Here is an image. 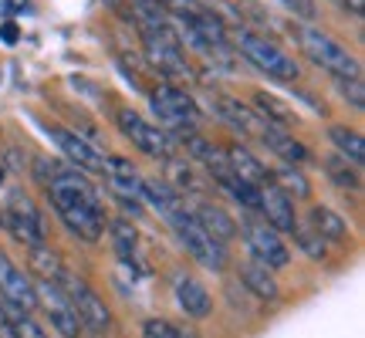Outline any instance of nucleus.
Instances as JSON below:
<instances>
[{"mask_svg": "<svg viewBox=\"0 0 365 338\" xmlns=\"http://www.w3.org/2000/svg\"><path fill=\"white\" fill-rule=\"evenodd\" d=\"M38 180L48 186L51 207L58 210L61 223L71 234H78L88 244H95L105 234L102 203H98L95 190L88 186V180L78 176V169L51 163V159H38Z\"/></svg>", "mask_w": 365, "mask_h": 338, "instance_id": "obj_1", "label": "nucleus"}, {"mask_svg": "<svg viewBox=\"0 0 365 338\" xmlns=\"http://www.w3.org/2000/svg\"><path fill=\"white\" fill-rule=\"evenodd\" d=\"M298 41H301V51L312 58L318 68L331 71L335 78H362V65L341 41H335L331 34L318 31V27H301L298 31Z\"/></svg>", "mask_w": 365, "mask_h": 338, "instance_id": "obj_2", "label": "nucleus"}, {"mask_svg": "<svg viewBox=\"0 0 365 338\" xmlns=\"http://www.w3.org/2000/svg\"><path fill=\"white\" fill-rule=\"evenodd\" d=\"M166 223L173 227V234L180 237V244L186 247V254L193 260H200V264L210 267V271H223V267H227V244L213 240V237L193 220L190 210H180V213L170 217Z\"/></svg>", "mask_w": 365, "mask_h": 338, "instance_id": "obj_3", "label": "nucleus"}, {"mask_svg": "<svg viewBox=\"0 0 365 338\" xmlns=\"http://www.w3.org/2000/svg\"><path fill=\"white\" fill-rule=\"evenodd\" d=\"M237 48H240V54L247 58L250 65L261 68L267 78H277V81L298 78V61L287 51H281L274 41L261 38V34H254V31H240V34H237Z\"/></svg>", "mask_w": 365, "mask_h": 338, "instance_id": "obj_4", "label": "nucleus"}, {"mask_svg": "<svg viewBox=\"0 0 365 338\" xmlns=\"http://www.w3.org/2000/svg\"><path fill=\"white\" fill-rule=\"evenodd\" d=\"M118 129L122 135L135 143L143 149L145 156H156V159H173V149H176V139H173L170 132H163L159 126L153 122H145L139 112H132V108H122L118 112Z\"/></svg>", "mask_w": 365, "mask_h": 338, "instance_id": "obj_5", "label": "nucleus"}, {"mask_svg": "<svg viewBox=\"0 0 365 338\" xmlns=\"http://www.w3.org/2000/svg\"><path fill=\"white\" fill-rule=\"evenodd\" d=\"M58 285H61V291L68 295V301H71V308H75L81 325L95 328V332H105V328L112 325V312L105 308V301L95 295V287H91L88 281H81V277L65 271V277H61Z\"/></svg>", "mask_w": 365, "mask_h": 338, "instance_id": "obj_6", "label": "nucleus"}, {"mask_svg": "<svg viewBox=\"0 0 365 338\" xmlns=\"http://www.w3.org/2000/svg\"><path fill=\"white\" fill-rule=\"evenodd\" d=\"M240 230H244V240H247L250 247V257L261 260L267 271H277V267H287L291 264V250H287V244L281 240V234L277 230H271L264 220H244L240 223Z\"/></svg>", "mask_w": 365, "mask_h": 338, "instance_id": "obj_7", "label": "nucleus"}, {"mask_svg": "<svg viewBox=\"0 0 365 338\" xmlns=\"http://www.w3.org/2000/svg\"><path fill=\"white\" fill-rule=\"evenodd\" d=\"M153 112H156L170 129H193L200 122V108L196 102L176 85H159L153 91Z\"/></svg>", "mask_w": 365, "mask_h": 338, "instance_id": "obj_8", "label": "nucleus"}, {"mask_svg": "<svg viewBox=\"0 0 365 338\" xmlns=\"http://www.w3.org/2000/svg\"><path fill=\"white\" fill-rule=\"evenodd\" d=\"M34 295H38V304L44 308V314L51 318V325L61 332L65 338H78V314H75V308H71V301H68V295L61 291V285L58 281H44L41 277L38 285H34Z\"/></svg>", "mask_w": 365, "mask_h": 338, "instance_id": "obj_9", "label": "nucleus"}, {"mask_svg": "<svg viewBox=\"0 0 365 338\" xmlns=\"http://www.w3.org/2000/svg\"><path fill=\"white\" fill-rule=\"evenodd\" d=\"M0 295H4V304L7 308H17V312H31L38 304V295H34V281L24 267H17L4 250H0Z\"/></svg>", "mask_w": 365, "mask_h": 338, "instance_id": "obj_10", "label": "nucleus"}, {"mask_svg": "<svg viewBox=\"0 0 365 338\" xmlns=\"http://www.w3.org/2000/svg\"><path fill=\"white\" fill-rule=\"evenodd\" d=\"M7 227H11V234L27 244V247H44V227H41V213L38 207L27 200L24 193H14L11 203H7Z\"/></svg>", "mask_w": 365, "mask_h": 338, "instance_id": "obj_11", "label": "nucleus"}, {"mask_svg": "<svg viewBox=\"0 0 365 338\" xmlns=\"http://www.w3.org/2000/svg\"><path fill=\"white\" fill-rule=\"evenodd\" d=\"M257 213H264V223H267L271 230H277V234H294V227H298L291 196L281 193L274 183L257 186Z\"/></svg>", "mask_w": 365, "mask_h": 338, "instance_id": "obj_12", "label": "nucleus"}, {"mask_svg": "<svg viewBox=\"0 0 365 338\" xmlns=\"http://www.w3.org/2000/svg\"><path fill=\"white\" fill-rule=\"evenodd\" d=\"M51 139L58 143V149H61V153L71 159V166H75V169H85V173H105V156L91 143H85L78 132L54 126V129H51Z\"/></svg>", "mask_w": 365, "mask_h": 338, "instance_id": "obj_13", "label": "nucleus"}, {"mask_svg": "<svg viewBox=\"0 0 365 338\" xmlns=\"http://www.w3.org/2000/svg\"><path fill=\"white\" fill-rule=\"evenodd\" d=\"M264 143L271 149L277 159H284V166H304V163H312V153H308V145H301L291 132H284L281 126H271V122H264Z\"/></svg>", "mask_w": 365, "mask_h": 338, "instance_id": "obj_14", "label": "nucleus"}, {"mask_svg": "<svg viewBox=\"0 0 365 338\" xmlns=\"http://www.w3.org/2000/svg\"><path fill=\"white\" fill-rule=\"evenodd\" d=\"M223 156H227V166L234 173L237 180L250 183V186H264V183H271V173L264 166L257 156H250L247 149H240V145H227L223 149Z\"/></svg>", "mask_w": 365, "mask_h": 338, "instance_id": "obj_15", "label": "nucleus"}, {"mask_svg": "<svg viewBox=\"0 0 365 338\" xmlns=\"http://www.w3.org/2000/svg\"><path fill=\"white\" fill-rule=\"evenodd\" d=\"M190 213H193V220L200 223V227H203L213 240L227 244V240H234V237H237L234 217H230L223 207H213V203H196V210H190Z\"/></svg>", "mask_w": 365, "mask_h": 338, "instance_id": "obj_16", "label": "nucleus"}, {"mask_svg": "<svg viewBox=\"0 0 365 338\" xmlns=\"http://www.w3.org/2000/svg\"><path fill=\"white\" fill-rule=\"evenodd\" d=\"M213 112L223 118V122H230L234 129L240 132H264V118L247 108L244 102H237V98H227V95H217V102H213Z\"/></svg>", "mask_w": 365, "mask_h": 338, "instance_id": "obj_17", "label": "nucleus"}, {"mask_svg": "<svg viewBox=\"0 0 365 338\" xmlns=\"http://www.w3.org/2000/svg\"><path fill=\"white\" fill-rule=\"evenodd\" d=\"M176 301H180V308L190 318H207L210 308H213V298H210L207 285L196 281V277H180L176 281Z\"/></svg>", "mask_w": 365, "mask_h": 338, "instance_id": "obj_18", "label": "nucleus"}, {"mask_svg": "<svg viewBox=\"0 0 365 338\" xmlns=\"http://www.w3.org/2000/svg\"><path fill=\"white\" fill-rule=\"evenodd\" d=\"M240 277H244V285H247L250 295H257L261 301H277L281 298V285H277V277L274 271H267L261 260L250 257L244 267H240Z\"/></svg>", "mask_w": 365, "mask_h": 338, "instance_id": "obj_19", "label": "nucleus"}, {"mask_svg": "<svg viewBox=\"0 0 365 338\" xmlns=\"http://www.w3.org/2000/svg\"><path fill=\"white\" fill-rule=\"evenodd\" d=\"M308 220H312L314 234L322 237V240H328V244H345L349 240V223L341 220V213H335V210L314 207L308 213Z\"/></svg>", "mask_w": 365, "mask_h": 338, "instance_id": "obj_20", "label": "nucleus"}, {"mask_svg": "<svg viewBox=\"0 0 365 338\" xmlns=\"http://www.w3.org/2000/svg\"><path fill=\"white\" fill-rule=\"evenodd\" d=\"M328 139H331V145L339 149V156L345 159V163H352L355 169L365 163V139H362V132L345 129V126H331V129H328Z\"/></svg>", "mask_w": 365, "mask_h": 338, "instance_id": "obj_21", "label": "nucleus"}, {"mask_svg": "<svg viewBox=\"0 0 365 338\" xmlns=\"http://www.w3.org/2000/svg\"><path fill=\"white\" fill-rule=\"evenodd\" d=\"M271 183L281 190V193H294V196H308L312 193V183H308V176L301 173L298 166H277L271 173Z\"/></svg>", "mask_w": 365, "mask_h": 338, "instance_id": "obj_22", "label": "nucleus"}, {"mask_svg": "<svg viewBox=\"0 0 365 338\" xmlns=\"http://www.w3.org/2000/svg\"><path fill=\"white\" fill-rule=\"evenodd\" d=\"M325 173H328V180L335 183V186H341V190H352V193L362 190V176L355 173L352 163H345L341 156L325 159Z\"/></svg>", "mask_w": 365, "mask_h": 338, "instance_id": "obj_23", "label": "nucleus"}, {"mask_svg": "<svg viewBox=\"0 0 365 338\" xmlns=\"http://www.w3.org/2000/svg\"><path fill=\"white\" fill-rule=\"evenodd\" d=\"M217 183H220L227 193L234 196L237 203L244 210H250V213H257V186H250V183L237 180L234 173H223V176H217Z\"/></svg>", "mask_w": 365, "mask_h": 338, "instance_id": "obj_24", "label": "nucleus"}, {"mask_svg": "<svg viewBox=\"0 0 365 338\" xmlns=\"http://www.w3.org/2000/svg\"><path fill=\"white\" fill-rule=\"evenodd\" d=\"M112 244H115L118 257L122 260H132L135 257V247H139V237H135V230H132V223L125 220H112Z\"/></svg>", "mask_w": 365, "mask_h": 338, "instance_id": "obj_25", "label": "nucleus"}, {"mask_svg": "<svg viewBox=\"0 0 365 338\" xmlns=\"http://www.w3.org/2000/svg\"><path fill=\"white\" fill-rule=\"evenodd\" d=\"M170 163V186L173 193H180V190H196V176H193V169L186 166V163H180V159H166Z\"/></svg>", "mask_w": 365, "mask_h": 338, "instance_id": "obj_26", "label": "nucleus"}, {"mask_svg": "<svg viewBox=\"0 0 365 338\" xmlns=\"http://www.w3.org/2000/svg\"><path fill=\"white\" fill-rule=\"evenodd\" d=\"M294 244H298V247L304 250L312 260H325V254H328L325 240L314 234V230H301V227H294Z\"/></svg>", "mask_w": 365, "mask_h": 338, "instance_id": "obj_27", "label": "nucleus"}, {"mask_svg": "<svg viewBox=\"0 0 365 338\" xmlns=\"http://www.w3.org/2000/svg\"><path fill=\"white\" fill-rule=\"evenodd\" d=\"M143 338H190L182 328H176L166 318H149L143 325Z\"/></svg>", "mask_w": 365, "mask_h": 338, "instance_id": "obj_28", "label": "nucleus"}, {"mask_svg": "<svg viewBox=\"0 0 365 338\" xmlns=\"http://www.w3.org/2000/svg\"><path fill=\"white\" fill-rule=\"evenodd\" d=\"M339 88L345 95V102L352 105L355 112L365 108V91H362V78H339Z\"/></svg>", "mask_w": 365, "mask_h": 338, "instance_id": "obj_29", "label": "nucleus"}, {"mask_svg": "<svg viewBox=\"0 0 365 338\" xmlns=\"http://www.w3.org/2000/svg\"><path fill=\"white\" fill-rule=\"evenodd\" d=\"M17 38H21L17 24H14V21H4V24H0V41H4V44H17Z\"/></svg>", "mask_w": 365, "mask_h": 338, "instance_id": "obj_30", "label": "nucleus"}, {"mask_svg": "<svg viewBox=\"0 0 365 338\" xmlns=\"http://www.w3.org/2000/svg\"><path fill=\"white\" fill-rule=\"evenodd\" d=\"M0 338H14L11 314H7V304H4V301H0Z\"/></svg>", "mask_w": 365, "mask_h": 338, "instance_id": "obj_31", "label": "nucleus"}, {"mask_svg": "<svg viewBox=\"0 0 365 338\" xmlns=\"http://www.w3.org/2000/svg\"><path fill=\"white\" fill-rule=\"evenodd\" d=\"M27 0H0V17H11V14L24 11Z\"/></svg>", "mask_w": 365, "mask_h": 338, "instance_id": "obj_32", "label": "nucleus"}, {"mask_svg": "<svg viewBox=\"0 0 365 338\" xmlns=\"http://www.w3.org/2000/svg\"><path fill=\"white\" fill-rule=\"evenodd\" d=\"M287 7H294L298 14H312V0H284Z\"/></svg>", "mask_w": 365, "mask_h": 338, "instance_id": "obj_33", "label": "nucleus"}, {"mask_svg": "<svg viewBox=\"0 0 365 338\" xmlns=\"http://www.w3.org/2000/svg\"><path fill=\"white\" fill-rule=\"evenodd\" d=\"M349 4H352L355 14H362V0H345V7H349Z\"/></svg>", "mask_w": 365, "mask_h": 338, "instance_id": "obj_34", "label": "nucleus"}, {"mask_svg": "<svg viewBox=\"0 0 365 338\" xmlns=\"http://www.w3.org/2000/svg\"><path fill=\"white\" fill-rule=\"evenodd\" d=\"M0 180H4V169H0Z\"/></svg>", "mask_w": 365, "mask_h": 338, "instance_id": "obj_35", "label": "nucleus"}]
</instances>
